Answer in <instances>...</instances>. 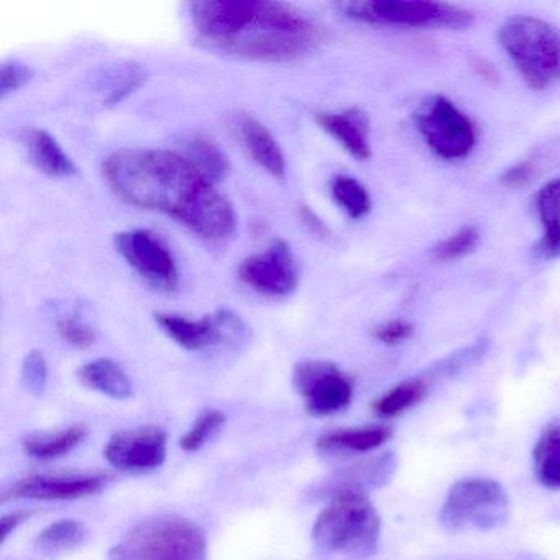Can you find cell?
Returning <instances> with one entry per match:
<instances>
[{
    "label": "cell",
    "mask_w": 560,
    "mask_h": 560,
    "mask_svg": "<svg viewBox=\"0 0 560 560\" xmlns=\"http://www.w3.org/2000/svg\"><path fill=\"white\" fill-rule=\"evenodd\" d=\"M104 176L122 201L172 215L205 241L222 242L234 234V206L182 153L119 150L104 163Z\"/></svg>",
    "instance_id": "1"
},
{
    "label": "cell",
    "mask_w": 560,
    "mask_h": 560,
    "mask_svg": "<svg viewBox=\"0 0 560 560\" xmlns=\"http://www.w3.org/2000/svg\"><path fill=\"white\" fill-rule=\"evenodd\" d=\"M320 32L300 11L281 2H258L250 24L214 50L270 63H287L310 55L319 45Z\"/></svg>",
    "instance_id": "2"
},
{
    "label": "cell",
    "mask_w": 560,
    "mask_h": 560,
    "mask_svg": "<svg viewBox=\"0 0 560 560\" xmlns=\"http://www.w3.org/2000/svg\"><path fill=\"white\" fill-rule=\"evenodd\" d=\"M382 537V517L366 494H340L320 511L313 542L320 552L349 559H369Z\"/></svg>",
    "instance_id": "3"
},
{
    "label": "cell",
    "mask_w": 560,
    "mask_h": 560,
    "mask_svg": "<svg viewBox=\"0 0 560 560\" xmlns=\"http://www.w3.org/2000/svg\"><path fill=\"white\" fill-rule=\"evenodd\" d=\"M205 529L176 514L147 517L109 550V560H208Z\"/></svg>",
    "instance_id": "4"
},
{
    "label": "cell",
    "mask_w": 560,
    "mask_h": 560,
    "mask_svg": "<svg viewBox=\"0 0 560 560\" xmlns=\"http://www.w3.org/2000/svg\"><path fill=\"white\" fill-rule=\"evenodd\" d=\"M501 47L533 90L560 83V28L542 19L513 15L498 32Z\"/></svg>",
    "instance_id": "5"
},
{
    "label": "cell",
    "mask_w": 560,
    "mask_h": 560,
    "mask_svg": "<svg viewBox=\"0 0 560 560\" xmlns=\"http://www.w3.org/2000/svg\"><path fill=\"white\" fill-rule=\"evenodd\" d=\"M511 516V501L503 485L491 478L470 477L452 485L439 513L452 533L494 530Z\"/></svg>",
    "instance_id": "6"
},
{
    "label": "cell",
    "mask_w": 560,
    "mask_h": 560,
    "mask_svg": "<svg viewBox=\"0 0 560 560\" xmlns=\"http://www.w3.org/2000/svg\"><path fill=\"white\" fill-rule=\"evenodd\" d=\"M343 15L370 25L406 28H447L462 31L474 22V14L432 0H365L339 5Z\"/></svg>",
    "instance_id": "7"
},
{
    "label": "cell",
    "mask_w": 560,
    "mask_h": 560,
    "mask_svg": "<svg viewBox=\"0 0 560 560\" xmlns=\"http://www.w3.org/2000/svg\"><path fill=\"white\" fill-rule=\"evenodd\" d=\"M416 127L425 145L442 160H462L477 143L471 120L444 96L429 100L416 116Z\"/></svg>",
    "instance_id": "8"
},
{
    "label": "cell",
    "mask_w": 560,
    "mask_h": 560,
    "mask_svg": "<svg viewBox=\"0 0 560 560\" xmlns=\"http://www.w3.org/2000/svg\"><path fill=\"white\" fill-rule=\"evenodd\" d=\"M293 386L314 418L343 411L353 398L352 378L336 363L303 360L293 370Z\"/></svg>",
    "instance_id": "9"
},
{
    "label": "cell",
    "mask_w": 560,
    "mask_h": 560,
    "mask_svg": "<svg viewBox=\"0 0 560 560\" xmlns=\"http://www.w3.org/2000/svg\"><path fill=\"white\" fill-rule=\"evenodd\" d=\"M116 248L127 265L153 287L162 290L178 287L179 271L175 257L153 232L143 229L120 232L116 235Z\"/></svg>",
    "instance_id": "10"
},
{
    "label": "cell",
    "mask_w": 560,
    "mask_h": 560,
    "mask_svg": "<svg viewBox=\"0 0 560 560\" xmlns=\"http://www.w3.org/2000/svg\"><path fill=\"white\" fill-rule=\"evenodd\" d=\"M238 278L255 293L268 298L290 296L300 281L293 252L283 241H275L267 250L245 258Z\"/></svg>",
    "instance_id": "11"
},
{
    "label": "cell",
    "mask_w": 560,
    "mask_h": 560,
    "mask_svg": "<svg viewBox=\"0 0 560 560\" xmlns=\"http://www.w3.org/2000/svg\"><path fill=\"white\" fill-rule=\"evenodd\" d=\"M168 452V434L162 428L130 429L114 434L104 448V457L126 474H147L162 467Z\"/></svg>",
    "instance_id": "12"
},
{
    "label": "cell",
    "mask_w": 560,
    "mask_h": 560,
    "mask_svg": "<svg viewBox=\"0 0 560 560\" xmlns=\"http://www.w3.org/2000/svg\"><path fill=\"white\" fill-rule=\"evenodd\" d=\"M398 458L393 451L383 452L376 457L357 462L349 467L334 471L329 477L324 478L317 487H314L313 494L316 498H332L340 494H366L370 491L378 490L389 483L396 471Z\"/></svg>",
    "instance_id": "13"
},
{
    "label": "cell",
    "mask_w": 560,
    "mask_h": 560,
    "mask_svg": "<svg viewBox=\"0 0 560 560\" xmlns=\"http://www.w3.org/2000/svg\"><path fill=\"white\" fill-rule=\"evenodd\" d=\"M109 477L103 474L32 475L15 481L4 500L73 501L93 497L104 490Z\"/></svg>",
    "instance_id": "14"
},
{
    "label": "cell",
    "mask_w": 560,
    "mask_h": 560,
    "mask_svg": "<svg viewBox=\"0 0 560 560\" xmlns=\"http://www.w3.org/2000/svg\"><path fill=\"white\" fill-rule=\"evenodd\" d=\"M155 320L170 339L191 352L218 346L228 339L229 334L241 329L238 317L225 311L202 319H191L182 314L156 313Z\"/></svg>",
    "instance_id": "15"
},
{
    "label": "cell",
    "mask_w": 560,
    "mask_h": 560,
    "mask_svg": "<svg viewBox=\"0 0 560 560\" xmlns=\"http://www.w3.org/2000/svg\"><path fill=\"white\" fill-rule=\"evenodd\" d=\"M231 126L245 152L261 170H265L273 178H284L287 159H284L283 150L273 133L260 120L245 113H235L231 117Z\"/></svg>",
    "instance_id": "16"
},
{
    "label": "cell",
    "mask_w": 560,
    "mask_h": 560,
    "mask_svg": "<svg viewBox=\"0 0 560 560\" xmlns=\"http://www.w3.org/2000/svg\"><path fill=\"white\" fill-rule=\"evenodd\" d=\"M317 122L353 159L365 162L372 156L370 120L363 110L352 107V109L343 110V113L319 114Z\"/></svg>",
    "instance_id": "17"
},
{
    "label": "cell",
    "mask_w": 560,
    "mask_h": 560,
    "mask_svg": "<svg viewBox=\"0 0 560 560\" xmlns=\"http://www.w3.org/2000/svg\"><path fill=\"white\" fill-rule=\"evenodd\" d=\"M22 140L38 172L58 179L77 175L78 168L73 160L47 130L28 127L22 133Z\"/></svg>",
    "instance_id": "18"
},
{
    "label": "cell",
    "mask_w": 560,
    "mask_h": 560,
    "mask_svg": "<svg viewBox=\"0 0 560 560\" xmlns=\"http://www.w3.org/2000/svg\"><path fill=\"white\" fill-rule=\"evenodd\" d=\"M392 438L386 425H360V428L337 429L320 435L317 448L326 454H365L382 447Z\"/></svg>",
    "instance_id": "19"
},
{
    "label": "cell",
    "mask_w": 560,
    "mask_h": 560,
    "mask_svg": "<svg viewBox=\"0 0 560 560\" xmlns=\"http://www.w3.org/2000/svg\"><path fill=\"white\" fill-rule=\"evenodd\" d=\"M534 205L542 224V238L536 254L544 260H556L560 258V176L537 191Z\"/></svg>",
    "instance_id": "20"
},
{
    "label": "cell",
    "mask_w": 560,
    "mask_h": 560,
    "mask_svg": "<svg viewBox=\"0 0 560 560\" xmlns=\"http://www.w3.org/2000/svg\"><path fill=\"white\" fill-rule=\"evenodd\" d=\"M88 428L84 424H73L57 432H35L25 435L22 441L25 454L37 460H54L70 454L86 441Z\"/></svg>",
    "instance_id": "21"
},
{
    "label": "cell",
    "mask_w": 560,
    "mask_h": 560,
    "mask_svg": "<svg viewBox=\"0 0 560 560\" xmlns=\"http://www.w3.org/2000/svg\"><path fill=\"white\" fill-rule=\"evenodd\" d=\"M78 378L86 388L113 399H129L133 395L130 382L122 366L110 359H97L81 366Z\"/></svg>",
    "instance_id": "22"
},
{
    "label": "cell",
    "mask_w": 560,
    "mask_h": 560,
    "mask_svg": "<svg viewBox=\"0 0 560 560\" xmlns=\"http://www.w3.org/2000/svg\"><path fill=\"white\" fill-rule=\"evenodd\" d=\"M533 462L537 481L549 490H560V419H553L540 432Z\"/></svg>",
    "instance_id": "23"
},
{
    "label": "cell",
    "mask_w": 560,
    "mask_h": 560,
    "mask_svg": "<svg viewBox=\"0 0 560 560\" xmlns=\"http://www.w3.org/2000/svg\"><path fill=\"white\" fill-rule=\"evenodd\" d=\"M185 156L195 168L212 185H218L228 178L231 163L221 147L206 136H196L186 142Z\"/></svg>",
    "instance_id": "24"
},
{
    "label": "cell",
    "mask_w": 560,
    "mask_h": 560,
    "mask_svg": "<svg viewBox=\"0 0 560 560\" xmlns=\"http://www.w3.org/2000/svg\"><path fill=\"white\" fill-rule=\"evenodd\" d=\"M88 529L83 523L74 520H61L45 527L37 539L35 549L44 556H58L77 549L86 540Z\"/></svg>",
    "instance_id": "25"
},
{
    "label": "cell",
    "mask_w": 560,
    "mask_h": 560,
    "mask_svg": "<svg viewBox=\"0 0 560 560\" xmlns=\"http://www.w3.org/2000/svg\"><path fill=\"white\" fill-rule=\"evenodd\" d=\"M428 393L424 380L412 378L398 383L373 402V412L380 418H395L418 406Z\"/></svg>",
    "instance_id": "26"
},
{
    "label": "cell",
    "mask_w": 560,
    "mask_h": 560,
    "mask_svg": "<svg viewBox=\"0 0 560 560\" xmlns=\"http://www.w3.org/2000/svg\"><path fill=\"white\" fill-rule=\"evenodd\" d=\"M334 201L349 218L362 219L372 211V198L365 186L350 176H337L330 186Z\"/></svg>",
    "instance_id": "27"
},
{
    "label": "cell",
    "mask_w": 560,
    "mask_h": 560,
    "mask_svg": "<svg viewBox=\"0 0 560 560\" xmlns=\"http://www.w3.org/2000/svg\"><path fill=\"white\" fill-rule=\"evenodd\" d=\"M225 421H228V418L219 409H208V411L201 412L191 429L179 439V447L186 452L201 451L208 442H211L221 432Z\"/></svg>",
    "instance_id": "28"
},
{
    "label": "cell",
    "mask_w": 560,
    "mask_h": 560,
    "mask_svg": "<svg viewBox=\"0 0 560 560\" xmlns=\"http://www.w3.org/2000/svg\"><path fill=\"white\" fill-rule=\"evenodd\" d=\"M480 244L477 229L464 228L451 237L444 238L431 248V255L438 261H452L471 254Z\"/></svg>",
    "instance_id": "29"
},
{
    "label": "cell",
    "mask_w": 560,
    "mask_h": 560,
    "mask_svg": "<svg viewBox=\"0 0 560 560\" xmlns=\"http://www.w3.org/2000/svg\"><path fill=\"white\" fill-rule=\"evenodd\" d=\"M58 332H60L61 339L74 349H90L97 340L96 329L83 317L74 316V314L58 320Z\"/></svg>",
    "instance_id": "30"
},
{
    "label": "cell",
    "mask_w": 560,
    "mask_h": 560,
    "mask_svg": "<svg viewBox=\"0 0 560 560\" xmlns=\"http://www.w3.org/2000/svg\"><path fill=\"white\" fill-rule=\"evenodd\" d=\"M22 385L32 395H44L48 385V365L40 350H31L22 363Z\"/></svg>",
    "instance_id": "31"
},
{
    "label": "cell",
    "mask_w": 560,
    "mask_h": 560,
    "mask_svg": "<svg viewBox=\"0 0 560 560\" xmlns=\"http://www.w3.org/2000/svg\"><path fill=\"white\" fill-rule=\"evenodd\" d=\"M35 71L28 65L22 63L19 60H9L2 65L0 70V93L2 96L15 93L27 86L34 80Z\"/></svg>",
    "instance_id": "32"
},
{
    "label": "cell",
    "mask_w": 560,
    "mask_h": 560,
    "mask_svg": "<svg viewBox=\"0 0 560 560\" xmlns=\"http://www.w3.org/2000/svg\"><path fill=\"white\" fill-rule=\"evenodd\" d=\"M412 334H415V327L406 320H389L375 329L376 339L385 346H398L411 339Z\"/></svg>",
    "instance_id": "33"
},
{
    "label": "cell",
    "mask_w": 560,
    "mask_h": 560,
    "mask_svg": "<svg viewBox=\"0 0 560 560\" xmlns=\"http://www.w3.org/2000/svg\"><path fill=\"white\" fill-rule=\"evenodd\" d=\"M485 352H487V343H485V340H481V342L474 343V346L465 349L464 352L455 353L448 362L442 365L441 372L445 373V375H454V373L474 365L475 362H478L483 357Z\"/></svg>",
    "instance_id": "34"
},
{
    "label": "cell",
    "mask_w": 560,
    "mask_h": 560,
    "mask_svg": "<svg viewBox=\"0 0 560 560\" xmlns=\"http://www.w3.org/2000/svg\"><path fill=\"white\" fill-rule=\"evenodd\" d=\"M533 176V166L529 162H521L517 165L511 166L510 170L503 173L501 182L510 188H520V186L526 185Z\"/></svg>",
    "instance_id": "35"
},
{
    "label": "cell",
    "mask_w": 560,
    "mask_h": 560,
    "mask_svg": "<svg viewBox=\"0 0 560 560\" xmlns=\"http://www.w3.org/2000/svg\"><path fill=\"white\" fill-rule=\"evenodd\" d=\"M32 511H15V513L5 514L2 516V521H0V533H2V537H0V542L4 544L8 540V537L11 536L14 530H18V527L21 524H24L25 521H28V517L32 516Z\"/></svg>",
    "instance_id": "36"
},
{
    "label": "cell",
    "mask_w": 560,
    "mask_h": 560,
    "mask_svg": "<svg viewBox=\"0 0 560 560\" xmlns=\"http://www.w3.org/2000/svg\"><path fill=\"white\" fill-rule=\"evenodd\" d=\"M300 215L303 224L306 225L313 234L319 235V237H326V235L329 234L323 219H320L313 209L303 206V208L300 209Z\"/></svg>",
    "instance_id": "37"
}]
</instances>
